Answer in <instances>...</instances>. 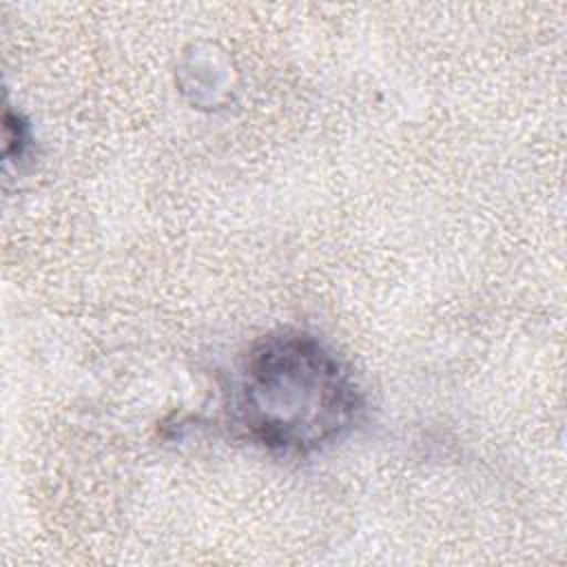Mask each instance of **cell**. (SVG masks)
<instances>
[{"mask_svg":"<svg viewBox=\"0 0 567 567\" xmlns=\"http://www.w3.org/2000/svg\"><path fill=\"white\" fill-rule=\"evenodd\" d=\"M363 410L350 370L317 337L275 330L250 346L237 365L230 412L257 445L306 456L343 439Z\"/></svg>","mask_w":567,"mask_h":567,"instance_id":"6da1fadb","label":"cell"}]
</instances>
